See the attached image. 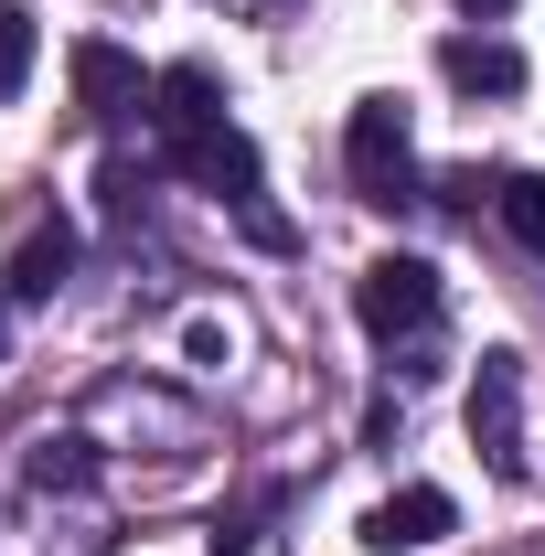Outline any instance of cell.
I'll return each mask as SVG.
<instances>
[{
    "instance_id": "1",
    "label": "cell",
    "mask_w": 545,
    "mask_h": 556,
    "mask_svg": "<svg viewBox=\"0 0 545 556\" xmlns=\"http://www.w3.org/2000/svg\"><path fill=\"white\" fill-rule=\"evenodd\" d=\"M172 172H182L193 193H225V204L246 214V236H257V247H289V214H268V193H257V139H246V129H193V139H172Z\"/></svg>"
},
{
    "instance_id": "2",
    "label": "cell",
    "mask_w": 545,
    "mask_h": 556,
    "mask_svg": "<svg viewBox=\"0 0 545 556\" xmlns=\"http://www.w3.org/2000/svg\"><path fill=\"white\" fill-rule=\"evenodd\" d=\"M342 172H353V193L364 204H417V139H407V108L396 97H364L353 108V129H342Z\"/></svg>"
},
{
    "instance_id": "3",
    "label": "cell",
    "mask_w": 545,
    "mask_h": 556,
    "mask_svg": "<svg viewBox=\"0 0 545 556\" xmlns=\"http://www.w3.org/2000/svg\"><path fill=\"white\" fill-rule=\"evenodd\" d=\"M86 428H129V439H150L161 460H193V450H204V407L172 396V386H139V375H107L97 407H86Z\"/></svg>"
},
{
    "instance_id": "4",
    "label": "cell",
    "mask_w": 545,
    "mask_h": 556,
    "mask_svg": "<svg viewBox=\"0 0 545 556\" xmlns=\"http://www.w3.org/2000/svg\"><path fill=\"white\" fill-rule=\"evenodd\" d=\"M471 450L492 482H524V353H503V343L471 375Z\"/></svg>"
},
{
    "instance_id": "5",
    "label": "cell",
    "mask_w": 545,
    "mask_h": 556,
    "mask_svg": "<svg viewBox=\"0 0 545 556\" xmlns=\"http://www.w3.org/2000/svg\"><path fill=\"white\" fill-rule=\"evenodd\" d=\"M353 321H364L375 343H417V332L439 321V268H428V257H375V268L353 278Z\"/></svg>"
},
{
    "instance_id": "6",
    "label": "cell",
    "mask_w": 545,
    "mask_h": 556,
    "mask_svg": "<svg viewBox=\"0 0 545 556\" xmlns=\"http://www.w3.org/2000/svg\"><path fill=\"white\" fill-rule=\"evenodd\" d=\"M449 525H460V503H449L439 482H407V492H385V503L364 514V546L375 556H417V546H439Z\"/></svg>"
},
{
    "instance_id": "7",
    "label": "cell",
    "mask_w": 545,
    "mask_h": 556,
    "mask_svg": "<svg viewBox=\"0 0 545 556\" xmlns=\"http://www.w3.org/2000/svg\"><path fill=\"white\" fill-rule=\"evenodd\" d=\"M150 129H161V139L225 129V86H214V65H161V75H150Z\"/></svg>"
},
{
    "instance_id": "8",
    "label": "cell",
    "mask_w": 545,
    "mask_h": 556,
    "mask_svg": "<svg viewBox=\"0 0 545 556\" xmlns=\"http://www.w3.org/2000/svg\"><path fill=\"white\" fill-rule=\"evenodd\" d=\"M439 75H449L460 97H524V54H514L503 33H449V43H439Z\"/></svg>"
},
{
    "instance_id": "9",
    "label": "cell",
    "mask_w": 545,
    "mask_h": 556,
    "mask_svg": "<svg viewBox=\"0 0 545 556\" xmlns=\"http://www.w3.org/2000/svg\"><path fill=\"white\" fill-rule=\"evenodd\" d=\"M97 428H33V450H22V482L33 492H97Z\"/></svg>"
},
{
    "instance_id": "10",
    "label": "cell",
    "mask_w": 545,
    "mask_h": 556,
    "mask_svg": "<svg viewBox=\"0 0 545 556\" xmlns=\"http://www.w3.org/2000/svg\"><path fill=\"white\" fill-rule=\"evenodd\" d=\"M75 97H86L97 118H129V108H150V75H139L118 43H75Z\"/></svg>"
},
{
    "instance_id": "11",
    "label": "cell",
    "mask_w": 545,
    "mask_h": 556,
    "mask_svg": "<svg viewBox=\"0 0 545 556\" xmlns=\"http://www.w3.org/2000/svg\"><path fill=\"white\" fill-rule=\"evenodd\" d=\"M11 289H22V300H54V289H65L75 278V225L65 214H43V225H33V236H22V257H11Z\"/></svg>"
},
{
    "instance_id": "12",
    "label": "cell",
    "mask_w": 545,
    "mask_h": 556,
    "mask_svg": "<svg viewBox=\"0 0 545 556\" xmlns=\"http://www.w3.org/2000/svg\"><path fill=\"white\" fill-rule=\"evenodd\" d=\"M492 214H503L514 247H535V257H545V172H503V182H492Z\"/></svg>"
},
{
    "instance_id": "13",
    "label": "cell",
    "mask_w": 545,
    "mask_h": 556,
    "mask_svg": "<svg viewBox=\"0 0 545 556\" xmlns=\"http://www.w3.org/2000/svg\"><path fill=\"white\" fill-rule=\"evenodd\" d=\"M22 75H33V11L0 0V97H22Z\"/></svg>"
},
{
    "instance_id": "14",
    "label": "cell",
    "mask_w": 545,
    "mask_h": 556,
    "mask_svg": "<svg viewBox=\"0 0 545 556\" xmlns=\"http://www.w3.org/2000/svg\"><path fill=\"white\" fill-rule=\"evenodd\" d=\"M182 343H193V364H236V321H214V311H204Z\"/></svg>"
},
{
    "instance_id": "15",
    "label": "cell",
    "mask_w": 545,
    "mask_h": 556,
    "mask_svg": "<svg viewBox=\"0 0 545 556\" xmlns=\"http://www.w3.org/2000/svg\"><path fill=\"white\" fill-rule=\"evenodd\" d=\"M11 311H22V289L0 278V364H11Z\"/></svg>"
},
{
    "instance_id": "16",
    "label": "cell",
    "mask_w": 545,
    "mask_h": 556,
    "mask_svg": "<svg viewBox=\"0 0 545 556\" xmlns=\"http://www.w3.org/2000/svg\"><path fill=\"white\" fill-rule=\"evenodd\" d=\"M460 11H471V22H503V11H514V0H460Z\"/></svg>"
}]
</instances>
